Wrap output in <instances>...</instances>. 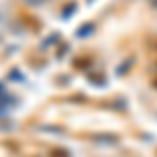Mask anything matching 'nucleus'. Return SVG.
<instances>
[{
    "label": "nucleus",
    "mask_w": 157,
    "mask_h": 157,
    "mask_svg": "<svg viewBox=\"0 0 157 157\" xmlns=\"http://www.w3.org/2000/svg\"><path fill=\"white\" fill-rule=\"evenodd\" d=\"M67 48H69V46H67V44H63V46H61V50H59V52H57V57H59V59H61V57L65 55V50H67Z\"/></svg>",
    "instance_id": "9d476101"
},
{
    "label": "nucleus",
    "mask_w": 157,
    "mask_h": 157,
    "mask_svg": "<svg viewBox=\"0 0 157 157\" xmlns=\"http://www.w3.org/2000/svg\"><path fill=\"white\" fill-rule=\"evenodd\" d=\"M50 157H71V153L63 147H55V149H50Z\"/></svg>",
    "instance_id": "0eeeda50"
},
{
    "label": "nucleus",
    "mask_w": 157,
    "mask_h": 157,
    "mask_svg": "<svg viewBox=\"0 0 157 157\" xmlns=\"http://www.w3.org/2000/svg\"><path fill=\"white\" fill-rule=\"evenodd\" d=\"M153 88H155V90H157V78H155V80H153Z\"/></svg>",
    "instance_id": "f8f14e48"
},
{
    "label": "nucleus",
    "mask_w": 157,
    "mask_h": 157,
    "mask_svg": "<svg viewBox=\"0 0 157 157\" xmlns=\"http://www.w3.org/2000/svg\"><path fill=\"white\" fill-rule=\"evenodd\" d=\"M46 0H25V4H29V6H42Z\"/></svg>",
    "instance_id": "1a4fd4ad"
},
{
    "label": "nucleus",
    "mask_w": 157,
    "mask_h": 157,
    "mask_svg": "<svg viewBox=\"0 0 157 157\" xmlns=\"http://www.w3.org/2000/svg\"><path fill=\"white\" fill-rule=\"evenodd\" d=\"M155 50H157V42H155Z\"/></svg>",
    "instance_id": "ddd939ff"
},
{
    "label": "nucleus",
    "mask_w": 157,
    "mask_h": 157,
    "mask_svg": "<svg viewBox=\"0 0 157 157\" xmlns=\"http://www.w3.org/2000/svg\"><path fill=\"white\" fill-rule=\"evenodd\" d=\"M2 94H4V84L0 82V97H2Z\"/></svg>",
    "instance_id": "9b49d317"
},
{
    "label": "nucleus",
    "mask_w": 157,
    "mask_h": 157,
    "mask_svg": "<svg viewBox=\"0 0 157 157\" xmlns=\"http://www.w3.org/2000/svg\"><path fill=\"white\" fill-rule=\"evenodd\" d=\"M153 6H157V2H155V4H153Z\"/></svg>",
    "instance_id": "4468645a"
},
{
    "label": "nucleus",
    "mask_w": 157,
    "mask_h": 157,
    "mask_svg": "<svg viewBox=\"0 0 157 157\" xmlns=\"http://www.w3.org/2000/svg\"><path fill=\"white\" fill-rule=\"evenodd\" d=\"M55 42H59V34H52V36H50V38H46V42L42 44V50L46 48L48 44H55Z\"/></svg>",
    "instance_id": "6e6552de"
},
{
    "label": "nucleus",
    "mask_w": 157,
    "mask_h": 157,
    "mask_svg": "<svg viewBox=\"0 0 157 157\" xmlns=\"http://www.w3.org/2000/svg\"><path fill=\"white\" fill-rule=\"evenodd\" d=\"M155 69H157V65H155Z\"/></svg>",
    "instance_id": "2eb2a0df"
},
{
    "label": "nucleus",
    "mask_w": 157,
    "mask_h": 157,
    "mask_svg": "<svg viewBox=\"0 0 157 157\" xmlns=\"http://www.w3.org/2000/svg\"><path fill=\"white\" fill-rule=\"evenodd\" d=\"M132 63H134V57H128V59L117 67V71H115V73H117V75H126V73L130 71V65H132Z\"/></svg>",
    "instance_id": "20e7f679"
},
{
    "label": "nucleus",
    "mask_w": 157,
    "mask_h": 157,
    "mask_svg": "<svg viewBox=\"0 0 157 157\" xmlns=\"http://www.w3.org/2000/svg\"><path fill=\"white\" fill-rule=\"evenodd\" d=\"M75 11H78V2L65 4V9H63V13H61V19H69V15H73Z\"/></svg>",
    "instance_id": "39448f33"
},
{
    "label": "nucleus",
    "mask_w": 157,
    "mask_h": 157,
    "mask_svg": "<svg viewBox=\"0 0 157 157\" xmlns=\"http://www.w3.org/2000/svg\"><path fill=\"white\" fill-rule=\"evenodd\" d=\"M88 65H90V59H88V57H78V59H73V67H78V69H88Z\"/></svg>",
    "instance_id": "423d86ee"
},
{
    "label": "nucleus",
    "mask_w": 157,
    "mask_h": 157,
    "mask_svg": "<svg viewBox=\"0 0 157 157\" xmlns=\"http://www.w3.org/2000/svg\"><path fill=\"white\" fill-rule=\"evenodd\" d=\"M97 29V25L92 23V21H88V23H84V25H80L78 27V32H75V36L78 38H88V36H92V32Z\"/></svg>",
    "instance_id": "f03ea898"
},
{
    "label": "nucleus",
    "mask_w": 157,
    "mask_h": 157,
    "mask_svg": "<svg viewBox=\"0 0 157 157\" xmlns=\"http://www.w3.org/2000/svg\"><path fill=\"white\" fill-rule=\"evenodd\" d=\"M88 80H90L92 86H105L107 84V78H105L101 71H88Z\"/></svg>",
    "instance_id": "7ed1b4c3"
},
{
    "label": "nucleus",
    "mask_w": 157,
    "mask_h": 157,
    "mask_svg": "<svg viewBox=\"0 0 157 157\" xmlns=\"http://www.w3.org/2000/svg\"><path fill=\"white\" fill-rule=\"evenodd\" d=\"M92 140H97V143H105V145H117L120 143V136H115V134H92L90 136Z\"/></svg>",
    "instance_id": "f257e3e1"
}]
</instances>
